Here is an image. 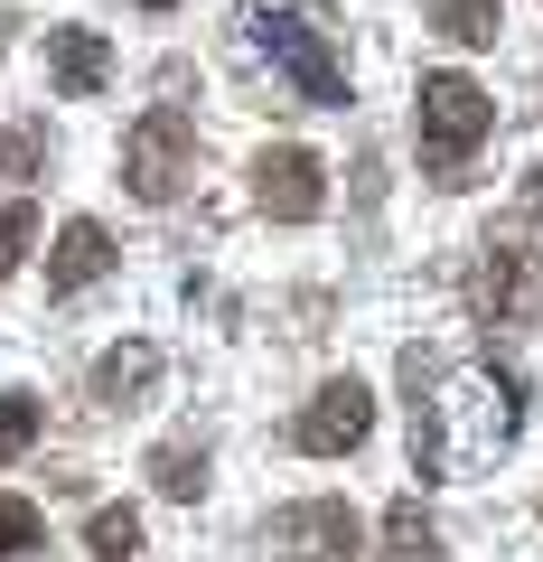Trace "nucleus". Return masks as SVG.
Returning <instances> with one entry per match:
<instances>
[{
    "label": "nucleus",
    "instance_id": "f257e3e1",
    "mask_svg": "<svg viewBox=\"0 0 543 562\" xmlns=\"http://www.w3.org/2000/svg\"><path fill=\"white\" fill-rule=\"evenodd\" d=\"M403 394H412V469L422 479H478L516 450L524 384L497 375L487 357H431L403 347Z\"/></svg>",
    "mask_w": 543,
    "mask_h": 562
},
{
    "label": "nucleus",
    "instance_id": "f03ea898",
    "mask_svg": "<svg viewBox=\"0 0 543 562\" xmlns=\"http://www.w3.org/2000/svg\"><path fill=\"white\" fill-rule=\"evenodd\" d=\"M468 301H478V319H497V328L543 319V169H524V206L516 216L487 225L478 272H468Z\"/></svg>",
    "mask_w": 543,
    "mask_h": 562
},
{
    "label": "nucleus",
    "instance_id": "7ed1b4c3",
    "mask_svg": "<svg viewBox=\"0 0 543 562\" xmlns=\"http://www.w3.org/2000/svg\"><path fill=\"white\" fill-rule=\"evenodd\" d=\"M497 132V103H487L478 76H460V66H431L422 94H412V140H422V169L441 188H460V169L478 160V140Z\"/></svg>",
    "mask_w": 543,
    "mask_h": 562
},
{
    "label": "nucleus",
    "instance_id": "20e7f679",
    "mask_svg": "<svg viewBox=\"0 0 543 562\" xmlns=\"http://www.w3.org/2000/svg\"><path fill=\"white\" fill-rule=\"evenodd\" d=\"M188 169H197V122H188L179 103H150V113L122 132V179H132V198L169 206L188 188Z\"/></svg>",
    "mask_w": 543,
    "mask_h": 562
},
{
    "label": "nucleus",
    "instance_id": "39448f33",
    "mask_svg": "<svg viewBox=\"0 0 543 562\" xmlns=\"http://www.w3.org/2000/svg\"><path fill=\"white\" fill-rule=\"evenodd\" d=\"M253 47L301 85V103H347V66L309 10H253Z\"/></svg>",
    "mask_w": 543,
    "mask_h": 562
},
{
    "label": "nucleus",
    "instance_id": "423d86ee",
    "mask_svg": "<svg viewBox=\"0 0 543 562\" xmlns=\"http://www.w3.org/2000/svg\"><path fill=\"white\" fill-rule=\"evenodd\" d=\"M357 543H365L357 506H338V497H301L262 525V553L272 562H357Z\"/></svg>",
    "mask_w": 543,
    "mask_h": 562
},
{
    "label": "nucleus",
    "instance_id": "0eeeda50",
    "mask_svg": "<svg viewBox=\"0 0 543 562\" xmlns=\"http://www.w3.org/2000/svg\"><path fill=\"white\" fill-rule=\"evenodd\" d=\"M365 431H375V394H365L357 375H328L319 394H309V413L291 422V441H301L309 460H338V450H357Z\"/></svg>",
    "mask_w": 543,
    "mask_h": 562
},
{
    "label": "nucleus",
    "instance_id": "6e6552de",
    "mask_svg": "<svg viewBox=\"0 0 543 562\" xmlns=\"http://www.w3.org/2000/svg\"><path fill=\"white\" fill-rule=\"evenodd\" d=\"M253 198H262V216L309 225L328 206V169L309 160V150H262V160H253Z\"/></svg>",
    "mask_w": 543,
    "mask_h": 562
},
{
    "label": "nucleus",
    "instance_id": "1a4fd4ad",
    "mask_svg": "<svg viewBox=\"0 0 543 562\" xmlns=\"http://www.w3.org/2000/svg\"><path fill=\"white\" fill-rule=\"evenodd\" d=\"M47 76H57L66 103H94L103 85H113V47H103L94 29H47Z\"/></svg>",
    "mask_w": 543,
    "mask_h": 562
},
{
    "label": "nucleus",
    "instance_id": "9d476101",
    "mask_svg": "<svg viewBox=\"0 0 543 562\" xmlns=\"http://www.w3.org/2000/svg\"><path fill=\"white\" fill-rule=\"evenodd\" d=\"M113 272V235H103L94 216H76L57 235V254H47V291H84V281H103Z\"/></svg>",
    "mask_w": 543,
    "mask_h": 562
},
{
    "label": "nucleus",
    "instance_id": "9b49d317",
    "mask_svg": "<svg viewBox=\"0 0 543 562\" xmlns=\"http://www.w3.org/2000/svg\"><path fill=\"white\" fill-rule=\"evenodd\" d=\"M160 384V347L150 338H132V347H103V366H94V403H113V413H132V403Z\"/></svg>",
    "mask_w": 543,
    "mask_h": 562
},
{
    "label": "nucleus",
    "instance_id": "f8f14e48",
    "mask_svg": "<svg viewBox=\"0 0 543 562\" xmlns=\"http://www.w3.org/2000/svg\"><path fill=\"white\" fill-rule=\"evenodd\" d=\"M375 562H441V525H431L412 497H394V516H384V553H375Z\"/></svg>",
    "mask_w": 543,
    "mask_h": 562
},
{
    "label": "nucleus",
    "instance_id": "ddd939ff",
    "mask_svg": "<svg viewBox=\"0 0 543 562\" xmlns=\"http://www.w3.org/2000/svg\"><path fill=\"white\" fill-rule=\"evenodd\" d=\"M431 29L460 38V47H497L506 38V10H497V0H431Z\"/></svg>",
    "mask_w": 543,
    "mask_h": 562
},
{
    "label": "nucleus",
    "instance_id": "4468645a",
    "mask_svg": "<svg viewBox=\"0 0 543 562\" xmlns=\"http://www.w3.org/2000/svg\"><path fill=\"white\" fill-rule=\"evenodd\" d=\"M150 487H160V497H206V450L197 441H160L150 450Z\"/></svg>",
    "mask_w": 543,
    "mask_h": 562
},
{
    "label": "nucleus",
    "instance_id": "2eb2a0df",
    "mask_svg": "<svg viewBox=\"0 0 543 562\" xmlns=\"http://www.w3.org/2000/svg\"><path fill=\"white\" fill-rule=\"evenodd\" d=\"M84 553H94V562H142V516H132V506H94Z\"/></svg>",
    "mask_w": 543,
    "mask_h": 562
},
{
    "label": "nucleus",
    "instance_id": "dca6fc26",
    "mask_svg": "<svg viewBox=\"0 0 543 562\" xmlns=\"http://www.w3.org/2000/svg\"><path fill=\"white\" fill-rule=\"evenodd\" d=\"M38 422H47L38 394H0V460H20V450L38 441Z\"/></svg>",
    "mask_w": 543,
    "mask_h": 562
},
{
    "label": "nucleus",
    "instance_id": "f3484780",
    "mask_svg": "<svg viewBox=\"0 0 543 562\" xmlns=\"http://www.w3.org/2000/svg\"><path fill=\"white\" fill-rule=\"evenodd\" d=\"M38 535H47V525H38V506H29V497H0V562L38 553Z\"/></svg>",
    "mask_w": 543,
    "mask_h": 562
},
{
    "label": "nucleus",
    "instance_id": "a211bd4d",
    "mask_svg": "<svg viewBox=\"0 0 543 562\" xmlns=\"http://www.w3.org/2000/svg\"><path fill=\"white\" fill-rule=\"evenodd\" d=\"M38 160H47V122H20V132L0 140V179H29Z\"/></svg>",
    "mask_w": 543,
    "mask_h": 562
},
{
    "label": "nucleus",
    "instance_id": "6ab92c4d",
    "mask_svg": "<svg viewBox=\"0 0 543 562\" xmlns=\"http://www.w3.org/2000/svg\"><path fill=\"white\" fill-rule=\"evenodd\" d=\"M29 235H38V206H0V272L29 262Z\"/></svg>",
    "mask_w": 543,
    "mask_h": 562
},
{
    "label": "nucleus",
    "instance_id": "aec40b11",
    "mask_svg": "<svg viewBox=\"0 0 543 562\" xmlns=\"http://www.w3.org/2000/svg\"><path fill=\"white\" fill-rule=\"evenodd\" d=\"M142 10H179V0H142Z\"/></svg>",
    "mask_w": 543,
    "mask_h": 562
}]
</instances>
